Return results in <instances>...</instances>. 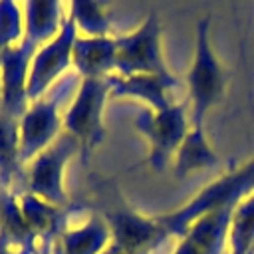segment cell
Instances as JSON below:
<instances>
[{
  "instance_id": "1",
  "label": "cell",
  "mask_w": 254,
  "mask_h": 254,
  "mask_svg": "<svg viewBox=\"0 0 254 254\" xmlns=\"http://www.w3.org/2000/svg\"><path fill=\"white\" fill-rule=\"evenodd\" d=\"M250 192H254V157L248 163L234 167L204 185L190 200H187L179 208L157 214V220L161 222L169 238H179L202 214L222 208H234Z\"/></svg>"
},
{
  "instance_id": "2",
  "label": "cell",
  "mask_w": 254,
  "mask_h": 254,
  "mask_svg": "<svg viewBox=\"0 0 254 254\" xmlns=\"http://www.w3.org/2000/svg\"><path fill=\"white\" fill-rule=\"evenodd\" d=\"M190 125H204L208 111L226 91V73L210 42V18L202 16L194 26V50L185 79Z\"/></svg>"
},
{
  "instance_id": "3",
  "label": "cell",
  "mask_w": 254,
  "mask_h": 254,
  "mask_svg": "<svg viewBox=\"0 0 254 254\" xmlns=\"http://www.w3.org/2000/svg\"><path fill=\"white\" fill-rule=\"evenodd\" d=\"M111 97L109 77L107 79H79L69 105L64 109L62 127L79 147V157L83 163L89 155L103 143L105 125L103 109L105 101Z\"/></svg>"
},
{
  "instance_id": "4",
  "label": "cell",
  "mask_w": 254,
  "mask_h": 254,
  "mask_svg": "<svg viewBox=\"0 0 254 254\" xmlns=\"http://www.w3.org/2000/svg\"><path fill=\"white\" fill-rule=\"evenodd\" d=\"M133 127L145 137L149 153L145 163L153 171H163L173 163L183 139L190 129V115L187 101H175L165 109L143 107L133 117Z\"/></svg>"
},
{
  "instance_id": "5",
  "label": "cell",
  "mask_w": 254,
  "mask_h": 254,
  "mask_svg": "<svg viewBox=\"0 0 254 254\" xmlns=\"http://www.w3.org/2000/svg\"><path fill=\"white\" fill-rule=\"evenodd\" d=\"M73 79L77 75H65L56 83V93H46L42 99L30 101L26 111L20 117V161L26 167L40 151L50 147L62 133V117L60 109L64 93L73 87Z\"/></svg>"
},
{
  "instance_id": "6",
  "label": "cell",
  "mask_w": 254,
  "mask_h": 254,
  "mask_svg": "<svg viewBox=\"0 0 254 254\" xmlns=\"http://www.w3.org/2000/svg\"><path fill=\"white\" fill-rule=\"evenodd\" d=\"M115 46H117V64H115L117 75H135V73L173 75L163 56L161 20L155 12H149L133 32L115 36Z\"/></svg>"
},
{
  "instance_id": "7",
  "label": "cell",
  "mask_w": 254,
  "mask_h": 254,
  "mask_svg": "<svg viewBox=\"0 0 254 254\" xmlns=\"http://www.w3.org/2000/svg\"><path fill=\"white\" fill-rule=\"evenodd\" d=\"M75 153L79 155L77 143L67 133H62L24 167V192L36 194L54 204H69L64 175L67 161Z\"/></svg>"
},
{
  "instance_id": "8",
  "label": "cell",
  "mask_w": 254,
  "mask_h": 254,
  "mask_svg": "<svg viewBox=\"0 0 254 254\" xmlns=\"http://www.w3.org/2000/svg\"><path fill=\"white\" fill-rule=\"evenodd\" d=\"M77 30L69 14L65 16V22L60 30V34L38 48V52L32 58L30 64V73H28V99L36 101L42 99L50 89L62 81L71 65V54H73V44L77 40Z\"/></svg>"
},
{
  "instance_id": "9",
  "label": "cell",
  "mask_w": 254,
  "mask_h": 254,
  "mask_svg": "<svg viewBox=\"0 0 254 254\" xmlns=\"http://www.w3.org/2000/svg\"><path fill=\"white\" fill-rule=\"evenodd\" d=\"M111 230V242L141 254H153L169 240L157 216H147L131 208L101 212Z\"/></svg>"
},
{
  "instance_id": "10",
  "label": "cell",
  "mask_w": 254,
  "mask_h": 254,
  "mask_svg": "<svg viewBox=\"0 0 254 254\" xmlns=\"http://www.w3.org/2000/svg\"><path fill=\"white\" fill-rule=\"evenodd\" d=\"M36 52H38V46H34L24 38L18 46L6 50L0 56V83H2L0 107L18 119L30 105L28 73H30V64Z\"/></svg>"
},
{
  "instance_id": "11",
  "label": "cell",
  "mask_w": 254,
  "mask_h": 254,
  "mask_svg": "<svg viewBox=\"0 0 254 254\" xmlns=\"http://www.w3.org/2000/svg\"><path fill=\"white\" fill-rule=\"evenodd\" d=\"M232 210H212L196 218L177 238L173 254H226Z\"/></svg>"
},
{
  "instance_id": "12",
  "label": "cell",
  "mask_w": 254,
  "mask_h": 254,
  "mask_svg": "<svg viewBox=\"0 0 254 254\" xmlns=\"http://www.w3.org/2000/svg\"><path fill=\"white\" fill-rule=\"evenodd\" d=\"M183 83L175 75H157V73H135V75H117L109 77V89L115 97H131L145 103L149 109H165L173 105L171 91Z\"/></svg>"
},
{
  "instance_id": "13",
  "label": "cell",
  "mask_w": 254,
  "mask_h": 254,
  "mask_svg": "<svg viewBox=\"0 0 254 254\" xmlns=\"http://www.w3.org/2000/svg\"><path fill=\"white\" fill-rule=\"evenodd\" d=\"M18 200L22 214L40 244H50L64 228L69 226V218H73V214L79 210L75 202L54 204L24 190L18 192Z\"/></svg>"
},
{
  "instance_id": "14",
  "label": "cell",
  "mask_w": 254,
  "mask_h": 254,
  "mask_svg": "<svg viewBox=\"0 0 254 254\" xmlns=\"http://www.w3.org/2000/svg\"><path fill=\"white\" fill-rule=\"evenodd\" d=\"M111 244V230L103 214L91 212L83 222L64 228L48 246L50 254H101Z\"/></svg>"
},
{
  "instance_id": "15",
  "label": "cell",
  "mask_w": 254,
  "mask_h": 254,
  "mask_svg": "<svg viewBox=\"0 0 254 254\" xmlns=\"http://www.w3.org/2000/svg\"><path fill=\"white\" fill-rule=\"evenodd\" d=\"M117 46L115 36L85 38L77 36L71 54V65L79 79H107L115 73Z\"/></svg>"
},
{
  "instance_id": "16",
  "label": "cell",
  "mask_w": 254,
  "mask_h": 254,
  "mask_svg": "<svg viewBox=\"0 0 254 254\" xmlns=\"http://www.w3.org/2000/svg\"><path fill=\"white\" fill-rule=\"evenodd\" d=\"M24 12V38L42 48L54 40L67 16V10L58 0H28L22 4Z\"/></svg>"
},
{
  "instance_id": "17",
  "label": "cell",
  "mask_w": 254,
  "mask_h": 254,
  "mask_svg": "<svg viewBox=\"0 0 254 254\" xmlns=\"http://www.w3.org/2000/svg\"><path fill=\"white\" fill-rule=\"evenodd\" d=\"M218 161H220L218 153L208 143L204 125H190L187 137L183 139L179 151L175 153L173 173L181 181V179H187L190 173L216 167Z\"/></svg>"
},
{
  "instance_id": "18",
  "label": "cell",
  "mask_w": 254,
  "mask_h": 254,
  "mask_svg": "<svg viewBox=\"0 0 254 254\" xmlns=\"http://www.w3.org/2000/svg\"><path fill=\"white\" fill-rule=\"evenodd\" d=\"M20 161V119L0 107V190H12L22 175Z\"/></svg>"
},
{
  "instance_id": "19",
  "label": "cell",
  "mask_w": 254,
  "mask_h": 254,
  "mask_svg": "<svg viewBox=\"0 0 254 254\" xmlns=\"http://www.w3.org/2000/svg\"><path fill=\"white\" fill-rule=\"evenodd\" d=\"M67 14L75 24L79 36L105 38L111 34V18L101 2L95 0H73L67 4Z\"/></svg>"
},
{
  "instance_id": "20",
  "label": "cell",
  "mask_w": 254,
  "mask_h": 254,
  "mask_svg": "<svg viewBox=\"0 0 254 254\" xmlns=\"http://www.w3.org/2000/svg\"><path fill=\"white\" fill-rule=\"evenodd\" d=\"M254 252V192L244 196L232 210L226 254Z\"/></svg>"
},
{
  "instance_id": "21",
  "label": "cell",
  "mask_w": 254,
  "mask_h": 254,
  "mask_svg": "<svg viewBox=\"0 0 254 254\" xmlns=\"http://www.w3.org/2000/svg\"><path fill=\"white\" fill-rule=\"evenodd\" d=\"M24 40V12L22 4L14 0H0V56Z\"/></svg>"
},
{
  "instance_id": "22",
  "label": "cell",
  "mask_w": 254,
  "mask_h": 254,
  "mask_svg": "<svg viewBox=\"0 0 254 254\" xmlns=\"http://www.w3.org/2000/svg\"><path fill=\"white\" fill-rule=\"evenodd\" d=\"M0 254H20L18 248H16L4 234H0Z\"/></svg>"
},
{
  "instance_id": "23",
  "label": "cell",
  "mask_w": 254,
  "mask_h": 254,
  "mask_svg": "<svg viewBox=\"0 0 254 254\" xmlns=\"http://www.w3.org/2000/svg\"><path fill=\"white\" fill-rule=\"evenodd\" d=\"M101 254H141V252H133V250H127V248H123V246H119V244H115V242H111Z\"/></svg>"
},
{
  "instance_id": "24",
  "label": "cell",
  "mask_w": 254,
  "mask_h": 254,
  "mask_svg": "<svg viewBox=\"0 0 254 254\" xmlns=\"http://www.w3.org/2000/svg\"><path fill=\"white\" fill-rule=\"evenodd\" d=\"M36 254H50V246H48V244H40Z\"/></svg>"
},
{
  "instance_id": "25",
  "label": "cell",
  "mask_w": 254,
  "mask_h": 254,
  "mask_svg": "<svg viewBox=\"0 0 254 254\" xmlns=\"http://www.w3.org/2000/svg\"><path fill=\"white\" fill-rule=\"evenodd\" d=\"M0 95H2V83H0Z\"/></svg>"
},
{
  "instance_id": "26",
  "label": "cell",
  "mask_w": 254,
  "mask_h": 254,
  "mask_svg": "<svg viewBox=\"0 0 254 254\" xmlns=\"http://www.w3.org/2000/svg\"><path fill=\"white\" fill-rule=\"evenodd\" d=\"M250 254H254V252H250Z\"/></svg>"
}]
</instances>
